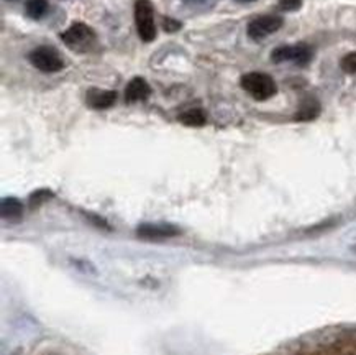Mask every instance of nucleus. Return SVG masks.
Returning a JSON list of instances; mask_svg holds the SVG:
<instances>
[{
  "mask_svg": "<svg viewBox=\"0 0 356 355\" xmlns=\"http://www.w3.org/2000/svg\"><path fill=\"white\" fill-rule=\"evenodd\" d=\"M241 88L257 101H268L277 93V86L266 72H246L240 79Z\"/></svg>",
  "mask_w": 356,
  "mask_h": 355,
  "instance_id": "f257e3e1",
  "label": "nucleus"
},
{
  "mask_svg": "<svg viewBox=\"0 0 356 355\" xmlns=\"http://www.w3.org/2000/svg\"><path fill=\"white\" fill-rule=\"evenodd\" d=\"M135 24L140 38L149 43L156 38V25H154V7L152 0H136L135 2Z\"/></svg>",
  "mask_w": 356,
  "mask_h": 355,
  "instance_id": "f03ea898",
  "label": "nucleus"
},
{
  "mask_svg": "<svg viewBox=\"0 0 356 355\" xmlns=\"http://www.w3.org/2000/svg\"><path fill=\"white\" fill-rule=\"evenodd\" d=\"M61 40L66 47L77 52H88L95 43V31L84 22H74L70 29L61 33Z\"/></svg>",
  "mask_w": 356,
  "mask_h": 355,
  "instance_id": "7ed1b4c3",
  "label": "nucleus"
},
{
  "mask_svg": "<svg viewBox=\"0 0 356 355\" xmlns=\"http://www.w3.org/2000/svg\"><path fill=\"white\" fill-rule=\"evenodd\" d=\"M30 63L43 72H58L65 68V59L51 47H38L29 54Z\"/></svg>",
  "mask_w": 356,
  "mask_h": 355,
  "instance_id": "20e7f679",
  "label": "nucleus"
},
{
  "mask_svg": "<svg viewBox=\"0 0 356 355\" xmlns=\"http://www.w3.org/2000/svg\"><path fill=\"white\" fill-rule=\"evenodd\" d=\"M271 59L275 63H286L292 61L296 65H307L312 59V49L307 45L299 43V45H286V47L276 48L271 53Z\"/></svg>",
  "mask_w": 356,
  "mask_h": 355,
  "instance_id": "39448f33",
  "label": "nucleus"
},
{
  "mask_svg": "<svg viewBox=\"0 0 356 355\" xmlns=\"http://www.w3.org/2000/svg\"><path fill=\"white\" fill-rule=\"evenodd\" d=\"M284 24L280 15H261L250 22L248 36L254 42H261L268 35L275 33Z\"/></svg>",
  "mask_w": 356,
  "mask_h": 355,
  "instance_id": "423d86ee",
  "label": "nucleus"
},
{
  "mask_svg": "<svg viewBox=\"0 0 356 355\" xmlns=\"http://www.w3.org/2000/svg\"><path fill=\"white\" fill-rule=\"evenodd\" d=\"M136 234L145 240H164L181 234V230L172 224H141Z\"/></svg>",
  "mask_w": 356,
  "mask_h": 355,
  "instance_id": "0eeeda50",
  "label": "nucleus"
},
{
  "mask_svg": "<svg viewBox=\"0 0 356 355\" xmlns=\"http://www.w3.org/2000/svg\"><path fill=\"white\" fill-rule=\"evenodd\" d=\"M149 94H152V88H149V84L146 83L143 77L136 76L130 81L129 84H127L125 101L130 104L141 102V101H146V99L149 97Z\"/></svg>",
  "mask_w": 356,
  "mask_h": 355,
  "instance_id": "6e6552de",
  "label": "nucleus"
},
{
  "mask_svg": "<svg viewBox=\"0 0 356 355\" xmlns=\"http://www.w3.org/2000/svg\"><path fill=\"white\" fill-rule=\"evenodd\" d=\"M86 101H88V104L92 109H108L115 104L117 93L92 88L88 90V94H86Z\"/></svg>",
  "mask_w": 356,
  "mask_h": 355,
  "instance_id": "1a4fd4ad",
  "label": "nucleus"
},
{
  "mask_svg": "<svg viewBox=\"0 0 356 355\" xmlns=\"http://www.w3.org/2000/svg\"><path fill=\"white\" fill-rule=\"evenodd\" d=\"M0 212H2V219L17 222L24 216V204L17 198H3L0 203Z\"/></svg>",
  "mask_w": 356,
  "mask_h": 355,
  "instance_id": "9d476101",
  "label": "nucleus"
},
{
  "mask_svg": "<svg viewBox=\"0 0 356 355\" xmlns=\"http://www.w3.org/2000/svg\"><path fill=\"white\" fill-rule=\"evenodd\" d=\"M179 122L186 127H202L207 122V117H205V112L202 109H191V111L181 113Z\"/></svg>",
  "mask_w": 356,
  "mask_h": 355,
  "instance_id": "9b49d317",
  "label": "nucleus"
},
{
  "mask_svg": "<svg viewBox=\"0 0 356 355\" xmlns=\"http://www.w3.org/2000/svg\"><path fill=\"white\" fill-rule=\"evenodd\" d=\"M48 0H26L25 13L31 20H41L48 12Z\"/></svg>",
  "mask_w": 356,
  "mask_h": 355,
  "instance_id": "f8f14e48",
  "label": "nucleus"
},
{
  "mask_svg": "<svg viewBox=\"0 0 356 355\" xmlns=\"http://www.w3.org/2000/svg\"><path fill=\"white\" fill-rule=\"evenodd\" d=\"M318 112H321V106H318L316 99H305L299 109V112L296 113V118L298 120H312V118L318 116Z\"/></svg>",
  "mask_w": 356,
  "mask_h": 355,
  "instance_id": "ddd939ff",
  "label": "nucleus"
},
{
  "mask_svg": "<svg viewBox=\"0 0 356 355\" xmlns=\"http://www.w3.org/2000/svg\"><path fill=\"white\" fill-rule=\"evenodd\" d=\"M49 198H53V193L49 189H38V191H35V193L30 196V206L31 207H38L44 201H48Z\"/></svg>",
  "mask_w": 356,
  "mask_h": 355,
  "instance_id": "4468645a",
  "label": "nucleus"
},
{
  "mask_svg": "<svg viewBox=\"0 0 356 355\" xmlns=\"http://www.w3.org/2000/svg\"><path fill=\"white\" fill-rule=\"evenodd\" d=\"M341 70H343L346 74H355L356 72V52L355 53H348L343 59L340 61Z\"/></svg>",
  "mask_w": 356,
  "mask_h": 355,
  "instance_id": "2eb2a0df",
  "label": "nucleus"
},
{
  "mask_svg": "<svg viewBox=\"0 0 356 355\" xmlns=\"http://www.w3.org/2000/svg\"><path fill=\"white\" fill-rule=\"evenodd\" d=\"M182 24L179 20H176V18H171V17H164L163 18V29L164 31H168V33H175V31L181 30Z\"/></svg>",
  "mask_w": 356,
  "mask_h": 355,
  "instance_id": "dca6fc26",
  "label": "nucleus"
},
{
  "mask_svg": "<svg viewBox=\"0 0 356 355\" xmlns=\"http://www.w3.org/2000/svg\"><path fill=\"white\" fill-rule=\"evenodd\" d=\"M304 0H280V8L284 12H296L302 7Z\"/></svg>",
  "mask_w": 356,
  "mask_h": 355,
  "instance_id": "f3484780",
  "label": "nucleus"
},
{
  "mask_svg": "<svg viewBox=\"0 0 356 355\" xmlns=\"http://www.w3.org/2000/svg\"><path fill=\"white\" fill-rule=\"evenodd\" d=\"M187 3H202V2H205V0H186Z\"/></svg>",
  "mask_w": 356,
  "mask_h": 355,
  "instance_id": "a211bd4d",
  "label": "nucleus"
},
{
  "mask_svg": "<svg viewBox=\"0 0 356 355\" xmlns=\"http://www.w3.org/2000/svg\"><path fill=\"white\" fill-rule=\"evenodd\" d=\"M236 2H240V3H250V2H257V0H236Z\"/></svg>",
  "mask_w": 356,
  "mask_h": 355,
  "instance_id": "6ab92c4d",
  "label": "nucleus"
},
{
  "mask_svg": "<svg viewBox=\"0 0 356 355\" xmlns=\"http://www.w3.org/2000/svg\"><path fill=\"white\" fill-rule=\"evenodd\" d=\"M13 355H20V352H15V354H13Z\"/></svg>",
  "mask_w": 356,
  "mask_h": 355,
  "instance_id": "aec40b11",
  "label": "nucleus"
},
{
  "mask_svg": "<svg viewBox=\"0 0 356 355\" xmlns=\"http://www.w3.org/2000/svg\"><path fill=\"white\" fill-rule=\"evenodd\" d=\"M8 2H15V0H8Z\"/></svg>",
  "mask_w": 356,
  "mask_h": 355,
  "instance_id": "412c9836",
  "label": "nucleus"
}]
</instances>
